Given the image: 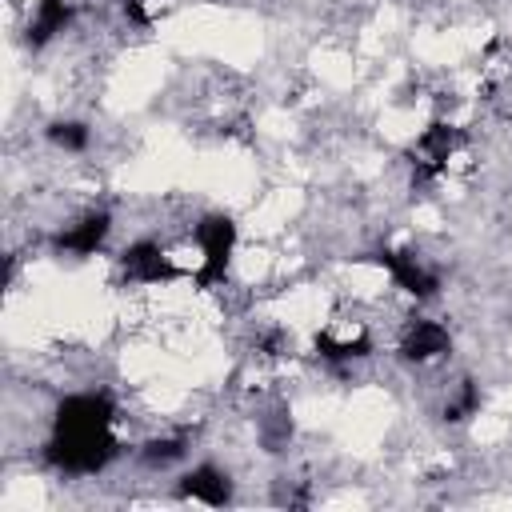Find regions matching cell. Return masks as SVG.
I'll list each match as a JSON object with an SVG mask.
<instances>
[{"label": "cell", "mask_w": 512, "mask_h": 512, "mask_svg": "<svg viewBox=\"0 0 512 512\" xmlns=\"http://www.w3.org/2000/svg\"><path fill=\"white\" fill-rule=\"evenodd\" d=\"M112 456H116L112 424H104V428H52L48 460L64 472L88 476V472H100Z\"/></svg>", "instance_id": "obj_1"}, {"label": "cell", "mask_w": 512, "mask_h": 512, "mask_svg": "<svg viewBox=\"0 0 512 512\" xmlns=\"http://www.w3.org/2000/svg\"><path fill=\"white\" fill-rule=\"evenodd\" d=\"M196 244H200V252H204V264H200V272H196V280L200 284H216V280H224V272H228V256H232V244H236V224L228 220V216H204L200 224H196Z\"/></svg>", "instance_id": "obj_2"}, {"label": "cell", "mask_w": 512, "mask_h": 512, "mask_svg": "<svg viewBox=\"0 0 512 512\" xmlns=\"http://www.w3.org/2000/svg\"><path fill=\"white\" fill-rule=\"evenodd\" d=\"M372 260H376V264H384V268L392 272V280H396L404 292H412V296H420V300L436 292V272H428V268L420 264V256H416V252L380 248Z\"/></svg>", "instance_id": "obj_3"}, {"label": "cell", "mask_w": 512, "mask_h": 512, "mask_svg": "<svg viewBox=\"0 0 512 512\" xmlns=\"http://www.w3.org/2000/svg\"><path fill=\"white\" fill-rule=\"evenodd\" d=\"M456 144H460V132L452 124H440V120L428 124L420 132V140H416V176L420 180H432L448 164V156L456 152Z\"/></svg>", "instance_id": "obj_4"}, {"label": "cell", "mask_w": 512, "mask_h": 512, "mask_svg": "<svg viewBox=\"0 0 512 512\" xmlns=\"http://www.w3.org/2000/svg\"><path fill=\"white\" fill-rule=\"evenodd\" d=\"M120 268H124V276L136 280V284H160V280H172V276H176V264H172V260L160 252V244H152V240H140V244L124 248Z\"/></svg>", "instance_id": "obj_5"}, {"label": "cell", "mask_w": 512, "mask_h": 512, "mask_svg": "<svg viewBox=\"0 0 512 512\" xmlns=\"http://www.w3.org/2000/svg\"><path fill=\"white\" fill-rule=\"evenodd\" d=\"M112 424V400L104 392H80L60 400L52 428H104Z\"/></svg>", "instance_id": "obj_6"}, {"label": "cell", "mask_w": 512, "mask_h": 512, "mask_svg": "<svg viewBox=\"0 0 512 512\" xmlns=\"http://www.w3.org/2000/svg\"><path fill=\"white\" fill-rule=\"evenodd\" d=\"M440 352H448V332H444L436 320H416V324H408V332H404V340H400V356H404V360L424 364V360H436Z\"/></svg>", "instance_id": "obj_7"}, {"label": "cell", "mask_w": 512, "mask_h": 512, "mask_svg": "<svg viewBox=\"0 0 512 512\" xmlns=\"http://www.w3.org/2000/svg\"><path fill=\"white\" fill-rule=\"evenodd\" d=\"M180 496H188V500H200V504H212V508H220V504H228V496H232V484H228V476H224L220 468H212V464H200V468H192V472L180 480Z\"/></svg>", "instance_id": "obj_8"}, {"label": "cell", "mask_w": 512, "mask_h": 512, "mask_svg": "<svg viewBox=\"0 0 512 512\" xmlns=\"http://www.w3.org/2000/svg\"><path fill=\"white\" fill-rule=\"evenodd\" d=\"M104 236H108V212H88L84 220H76L68 232L56 236V248L76 252V256H88V252H96L104 244Z\"/></svg>", "instance_id": "obj_9"}, {"label": "cell", "mask_w": 512, "mask_h": 512, "mask_svg": "<svg viewBox=\"0 0 512 512\" xmlns=\"http://www.w3.org/2000/svg\"><path fill=\"white\" fill-rule=\"evenodd\" d=\"M72 20V4L68 0H40L32 20H28V44L32 48H44L56 32H64Z\"/></svg>", "instance_id": "obj_10"}, {"label": "cell", "mask_w": 512, "mask_h": 512, "mask_svg": "<svg viewBox=\"0 0 512 512\" xmlns=\"http://www.w3.org/2000/svg\"><path fill=\"white\" fill-rule=\"evenodd\" d=\"M316 348H320V356H328V360H352V356H364L372 344H368V336H356V340H332L328 332H320V336H316Z\"/></svg>", "instance_id": "obj_11"}, {"label": "cell", "mask_w": 512, "mask_h": 512, "mask_svg": "<svg viewBox=\"0 0 512 512\" xmlns=\"http://www.w3.org/2000/svg\"><path fill=\"white\" fill-rule=\"evenodd\" d=\"M476 408H480V388H476V380H460L456 396L444 404V420H468Z\"/></svg>", "instance_id": "obj_12"}, {"label": "cell", "mask_w": 512, "mask_h": 512, "mask_svg": "<svg viewBox=\"0 0 512 512\" xmlns=\"http://www.w3.org/2000/svg\"><path fill=\"white\" fill-rule=\"evenodd\" d=\"M48 140L60 144V148H68V152H80V148H88V128L80 120H56L48 128Z\"/></svg>", "instance_id": "obj_13"}, {"label": "cell", "mask_w": 512, "mask_h": 512, "mask_svg": "<svg viewBox=\"0 0 512 512\" xmlns=\"http://www.w3.org/2000/svg\"><path fill=\"white\" fill-rule=\"evenodd\" d=\"M180 456H184V440H180V436H172V440H152V444L144 448V460H148L152 468L172 464V460H180Z\"/></svg>", "instance_id": "obj_14"}, {"label": "cell", "mask_w": 512, "mask_h": 512, "mask_svg": "<svg viewBox=\"0 0 512 512\" xmlns=\"http://www.w3.org/2000/svg\"><path fill=\"white\" fill-rule=\"evenodd\" d=\"M124 4V12H128V20H136V24H144L148 16H144V0H120Z\"/></svg>", "instance_id": "obj_15"}]
</instances>
